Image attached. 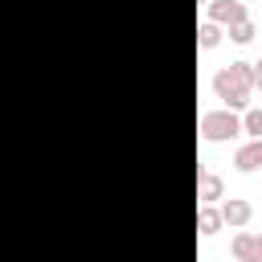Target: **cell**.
Returning a JSON list of instances; mask_svg holds the SVG:
<instances>
[{
  "mask_svg": "<svg viewBox=\"0 0 262 262\" xmlns=\"http://www.w3.org/2000/svg\"><path fill=\"white\" fill-rule=\"evenodd\" d=\"M242 4H246V0H242Z\"/></svg>",
  "mask_w": 262,
  "mask_h": 262,
  "instance_id": "14",
  "label": "cell"
},
{
  "mask_svg": "<svg viewBox=\"0 0 262 262\" xmlns=\"http://www.w3.org/2000/svg\"><path fill=\"white\" fill-rule=\"evenodd\" d=\"M213 94L225 102V111H250V94H254V61H229L213 74Z\"/></svg>",
  "mask_w": 262,
  "mask_h": 262,
  "instance_id": "1",
  "label": "cell"
},
{
  "mask_svg": "<svg viewBox=\"0 0 262 262\" xmlns=\"http://www.w3.org/2000/svg\"><path fill=\"white\" fill-rule=\"evenodd\" d=\"M242 135V115H233V111H205L201 115V139L205 143H229V139H237Z\"/></svg>",
  "mask_w": 262,
  "mask_h": 262,
  "instance_id": "2",
  "label": "cell"
},
{
  "mask_svg": "<svg viewBox=\"0 0 262 262\" xmlns=\"http://www.w3.org/2000/svg\"><path fill=\"white\" fill-rule=\"evenodd\" d=\"M254 33H258V29H254V20H250V16H246V20H237V25H229V29H225V37H229V41H233V45H250V41H254Z\"/></svg>",
  "mask_w": 262,
  "mask_h": 262,
  "instance_id": "10",
  "label": "cell"
},
{
  "mask_svg": "<svg viewBox=\"0 0 262 262\" xmlns=\"http://www.w3.org/2000/svg\"><path fill=\"white\" fill-rule=\"evenodd\" d=\"M254 86H262V61H254Z\"/></svg>",
  "mask_w": 262,
  "mask_h": 262,
  "instance_id": "12",
  "label": "cell"
},
{
  "mask_svg": "<svg viewBox=\"0 0 262 262\" xmlns=\"http://www.w3.org/2000/svg\"><path fill=\"white\" fill-rule=\"evenodd\" d=\"M196 196H201V205H217V201L225 196V184H221V176H213V172H201V176H196Z\"/></svg>",
  "mask_w": 262,
  "mask_h": 262,
  "instance_id": "7",
  "label": "cell"
},
{
  "mask_svg": "<svg viewBox=\"0 0 262 262\" xmlns=\"http://www.w3.org/2000/svg\"><path fill=\"white\" fill-rule=\"evenodd\" d=\"M233 164H237V172H258V168H262V139L242 143V147L233 151Z\"/></svg>",
  "mask_w": 262,
  "mask_h": 262,
  "instance_id": "6",
  "label": "cell"
},
{
  "mask_svg": "<svg viewBox=\"0 0 262 262\" xmlns=\"http://www.w3.org/2000/svg\"><path fill=\"white\" fill-rule=\"evenodd\" d=\"M221 209H213V205H201L196 209V229L205 233V237H213V233H221Z\"/></svg>",
  "mask_w": 262,
  "mask_h": 262,
  "instance_id": "8",
  "label": "cell"
},
{
  "mask_svg": "<svg viewBox=\"0 0 262 262\" xmlns=\"http://www.w3.org/2000/svg\"><path fill=\"white\" fill-rule=\"evenodd\" d=\"M205 8H209V16H205V20H213V25H221V29H229V25L246 20V4H242V0H209Z\"/></svg>",
  "mask_w": 262,
  "mask_h": 262,
  "instance_id": "3",
  "label": "cell"
},
{
  "mask_svg": "<svg viewBox=\"0 0 262 262\" xmlns=\"http://www.w3.org/2000/svg\"><path fill=\"white\" fill-rule=\"evenodd\" d=\"M233 258L237 262H262V233H250V229H237L233 242H229Z\"/></svg>",
  "mask_w": 262,
  "mask_h": 262,
  "instance_id": "4",
  "label": "cell"
},
{
  "mask_svg": "<svg viewBox=\"0 0 262 262\" xmlns=\"http://www.w3.org/2000/svg\"><path fill=\"white\" fill-rule=\"evenodd\" d=\"M201 4H209V0H201Z\"/></svg>",
  "mask_w": 262,
  "mask_h": 262,
  "instance_id": "13",
  "label": "cell"
},
{
  "mask_svg": "<svg viewBox=\"0 0 262 262\" xmlns=\"http://www.w3.org/2000/svg\"><path fill=\"white\" fill-rule=\"evenodd\" d=\"M242 131H246L250 139H262V111H258V106H250V111L242 115Z\"/></svg>",
  "mask_w": 262,
  "mask_h": 262,
  "instance_id": "11",
  "label": "cell"
},
{
  "mask_svg": "<svg viewBox=\"0 0 262 262\" xmlns=\"http://www.w3.org/2000/svg\"><path fill=\"white\" fill-rule=\"evenodd\" d=\"M250 217H254V205H250L246 196H229V201L221 205V221H225L229 229H242V225H250Z\"/></svg>",
  "mask_w": 262,
  "mask_h": 262,
  "instance_id": "5",
  "label": "cell"
},
{
  "mask_svg": "<svg viewBox=\"0 0 262 262\" xmlns=\"http://www.w3.org/2000/svg\"><path fill=\"white\" fill-rule=\"evenodd\" d=\"M221 37H225L221 25H213V20H201V25H196V45H201V49H217Z\"/></svg>",
  "mask_w": 262,
  "mask_h": 262,
  "instance_id": "9",
  "label": "cell"
}]
</instances>
